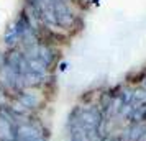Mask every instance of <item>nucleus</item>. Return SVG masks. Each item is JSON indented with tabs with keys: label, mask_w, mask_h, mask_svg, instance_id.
<instances>
[{
	"label": "nucleus",
	"mask_w": 146,
	"mask_h": 141,
	"mask_svg": "<svg viewBox=\"0 0 146 141\" xmlns=\"http://www.w3.org/2000/svg\"><path fill=\"white\" fill-rule=\"evenodd\" d=\"M139 87L145 89V90H146V74L143 75V77H141V81H139Z\"/></svg>",
	"instance_id": "4"
},
{
	"label": "nucleus",
	"mask_w": 146,
	"mask_h": 141,
	"mask_svg": "<svg viewBox=\"0 0 146 141\" xmlns=\"http://www.w3.org/2000/svg\"><path fill=\"white\" fill-rule=\"evenodd\" d=\"M3 41H5L7 46H15V44L20 41V36L15 31L13 26H8V30L5 31V36H3Z\"/></svg>",
	"instance_id": "3"
},
{
	"label": "nucleus",
	"mask_w": 146,
	"mask_h": 141,
	"mask_svg": "<svg viewBox=\"0 0 146 141\" xmlns=\"http://www.w3.org/2000/svg\"><path fill=\"white\" fill-rule=\"evenodd\" d=\"M51 8H53L54 21L61 28H71L76 21V17L71 12V8L67 7L64 0H51Z\"/></svg>",
	"instance_id": "1"
},
{
	"label": "nucleus",
	"mask_w": 146,
	"mask_h": 141,
	"mask_svg": "<svg viewBox=\"0 0 146 141\" xmlns=\"http://www.w3.org/2000/svg\"><path fill=\"white\" fill-rule=\"evenodd\" d=\"M18 100H20L21 107H25V108H36L38 105H40V99H38V95L31 94V92H20Z\"/></svg>",
	"instance_id": "2"
}]
</instances>
